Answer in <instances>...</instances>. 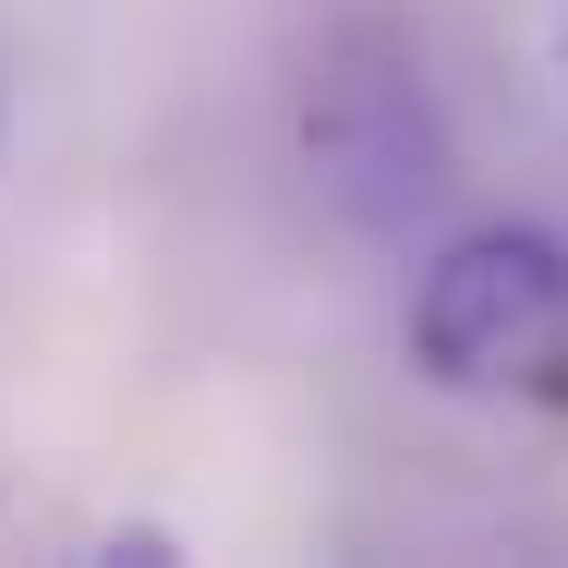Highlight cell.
<instances>
[{"mask_svg": "<svg viewBox=\"0 0 568 568\" xmlns=\"http://www.w3.org/2000/svg\"><path fill=\"white\" fill-rule=\"evenodd\" d=\"M303 145H315V170L339 182L351 206H375V219H399V206H424L448 182V133H436L424 73L399 49H351L339 73L315 85V110H303Z\"/></svg>", "mask_w": 568, "mask_h": 568, "instance_id": "cell-2", "label": "cell"}, {"mask_svg": "<svg viewBox=\"0 0 568 568\" xmlns=\"http://www.w3.org/2000/svg\"><path fill=\"white\" fill-rule=\"evenodd\" d=\"M412 375L496 412H568V242L484 219L412 278Z\"/></svg>", "mask_w": 568, "mask_h": 568, "instance_id": "cell-1", "label": "cell"}]
</instances>
